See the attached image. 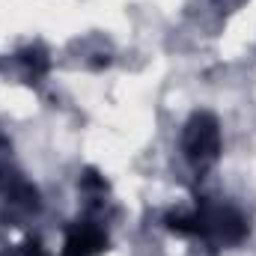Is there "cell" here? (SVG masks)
I'll return each mask as SVG.
<instances>
[{
  "instance_id": "obj_3",
  "label": "cell",
  "mask_w": 256,
  "mask_h": 256,
  "mask_svg": "<svg viewBox=\"0 0 256 256\" xmlns=\"http://www.w3.org/2000/svg\"><path fill=\"white\" fill-rule=\"evenodd\" d=\"M21 60H24L27 66H33L36 72H45V68H48V57H45L42 48H27V51L21 54Z\"/></svg>"
},
{
  "instance_id": "obj_2",
  "label": "cell",
  "mask_w": 256,
  "mask_h": 256,
  "mask_svg": "<svg viewBox=\"0 0 256 256\" xmlns=\"http://www.w3.org/2000/svg\"><path fill=\"white\" fill-rule=\"evenodd\" d=\"M104 248H108V236H104L98 226L80 224V226H74V230L68 232L63 256H92V254H102Z\"/></svg>"
},
{
  "instance_id": "obj_4",
  "label": "cell",
  "mask_w": 256,
  "mask_h": 256,
  "mask_svg": "<svg viewBox=\"0 0 256 256\" xmlns=\"http://www.w3.org/2000/svg\"><path fill=\"white\" fill-rule=\"evenodd\" d=\"M80 185H84V188H96V191H104V188H108L104 179H102L96 170H86V173L80 176Z\"/></svg>"
},
{
  "instance_id": "obj_1",
  "label": "cell",
  "mask_w": 256,
  "mask_h": 256,
  "mask_svg": "<svg viewBox=\"0 0 256 256\" xmlns=\"http://www.w3.org/2000/svg\"><path fill=\"white\" fill-rule=\"evenodd\" d=\"M182 149L188 155V161L196 167H208L218 161L220 155V128L212 114H196L191 122L185 126V137H182Z\"/></svg>"
}]
</instances>
